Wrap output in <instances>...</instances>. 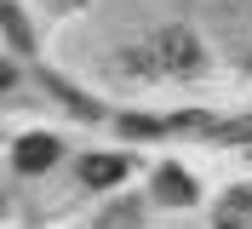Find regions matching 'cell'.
Segmentation results:
<instances>
[{"label":"cell","mask_w":252,"mask_h":229,"mask_svg":"<svg viewBox=\"0 0 252 229\" xmlns=\"http://www.w3.org/2000/svg\"><path fill=\"white\" fill-rule=\"evenodd\" d=\"M6 86H12V69H6V63H0V92H6Z\"/></svg>","instance_id":"10"},{"label":"cell","mask_w":252,"mask_h":229,"mask_svg":"<svg viewBox=\"0 0 252 229\" xmlns=\"http://www.w3.org/2000/svg\"><path fill=\"white\" fill-rule=\"evenodd\" d=\"M0 23H6V34H12V46H23V52H29V29H23L17 6H0Z\"/></svg>","instance_id":"5"},{"label":"cell","mask_w":252,"mask_h":229,"mask_svg":"<svg viewBox=\"0 0 252 229\" xmlns=\"http://www.w3.org/2000/svg\"><path fill=\"white\" fill-rule=\"evenodd\" d=\"M223 137H235V143H241V137H252V121H235V126H223Z\"/></svg>","instance_id":"9"},{"label":"cell","mask_w":252,"mask_h":229,"mask_svg":"<svg viewBox=\"0 0 252 229\" xmlns=\"http://www.w3.org/2000/svg\"><path fill=\"white\" fill-rule=\"evenodd\" d=\"M17 172H46L52 161H58V137H46V132H29V137H17Z\"/></svg>","instance_id":"2"},{"label":"cell","mask_w":252,"mask_h":229,"mask_svg":"<svg viewBox=\"0 0 252 229\" xmlns=\"http://www.w3.org/2000/svg\"><path fill=\"white\" fill-rule=\"evenodd\" d=\"M229 218H252V183H235L229 189Z\"/></svg>","instance_id":"6"},{"label":"cell","mask_w":252,"mask_h":229,"mask_svg":"<svg viewBox=\"0 0 252 229\" xmlns=\"http://www.w3.org/2000/svg\"><path fill=\"white\" fill-rule=\"evenodd\" d=\"M46 86L58 92V98H63V103H69V109H75V115H92V103H86V98H80L75 86H63V80H46Z\"/></svg>","instance_id":"7"},{"label":"cell","mask_w":252,"mask_h":229,"mask_svg":"<svg viewBox=\"0 0 252 229\" xmlns=\"http://www.w3.org/2000/svg\"><path fill=\"white\" fill-rule=\"evenodd\" d=\"M121 132H126V137H155L160 126H155V121H138V115H126V121H121Z\"/></svg>","instance_id":"8"},{"label":"cell","mask_w":252,"mask_h":229,"mask_svg":"<svg viewBox=\"0 0 252 229\" xmlns=\"http://www.w3.org/2000/svg\"><path fill=\"white\" fill-rule=\"evenodd\" d=\"M218 229H241V224H235V218H223V224H218Z\"/></svg>","instance_id":"11"},{"label":"cell","mask_w":252,"mask_h":229,"mask_svg":"<svg viewBox=\"0 0 252 229\" xmlns=\"http://www.w3.org/2000/svg\"><path fill=\"white\" fill-rule=\"evenodd\" d=\"M80 178L92 183V189H109V183L126 178V161H121V155H92V161L80 166Z\"/></svg>","instance_id":"4"},{"label":"cell","mask_w":252,"mask_h":229,"mask_svg":"<svg viewBox=\"0 0 252 229\" xmlns=\"http://www.w3.org/2000/svg\"><path fill=\"white\" fill-rule=\"evenodd\" d=\"M155 195L166 200V206H189V200H195V178H189V172H178V166H160Z\"/></svg>","instance_id":"3"},{"label":"cell","mask_w":252,"mask_h":229,"mask_svg":"<svg viewBox=\"0 0 252 229\" xmlns=\"http://www.w3.org/2000/svg\"><path fill=\"white\" fill-rule=\"evenodd\" d=\"M160 63H166L172 75H195V69H201V40L189 29H166L160 34Z\"/></svg>","instance_id":"1"}]
</instances>
